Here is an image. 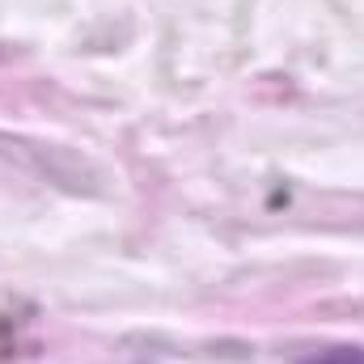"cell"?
<instances>
[{"instance_id":"1","label":"cell","mask_w":364,"mask_h":364,"mask_svg":"<svg viewBox=\"0 0 364 364\" xmlns=\"http://www.w3.org/2000/svg\"><path fill=\"white\" fill-rule=\"evenodd\" d=\"M314 364H364V356H356V352H331V356H322Z\"/></svg>"}]
</instances>
